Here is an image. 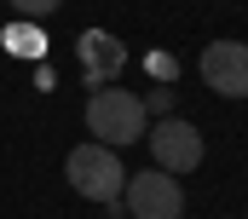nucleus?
<instances>
[{
    "mask_svg": "<svg viewBox=\"0 0 248 219\" xmlns=\"http://www.w3.org/2000/svg\"><path fill=\"white\" fill-rule=\"evenodd\" d=\"M144 98L139 93H122V87H98L93 98H87V133H93V144H110V150H122V144H139L144 139Z\"/></svg>",
    "mask_w": 248,
    "mask_h": 219,
    "instance_id": "f257e3e1",
    "label": "nucleus"
},
{
    "mask_svg": "<svg viewBox=\"0 0 248 219\" xmlns=\"http://www.w3.org/2000/svg\"><path fill=\"white\" fill-rule=\"evenodd\" d=\"M63 179H69V190L75 196H87V202H122V185H127V167L116 162V150L110 144H75L69 156H63Z\"/></svg>",
    "mask_w": 248,
    "mask_h": 219,
    "instance_id": "f03ea898",
    "label": "nucleus"
},
{
    "mask_svg": "<svg viewBox=\"0 0 248 219\" xmlns=\"http://www.w3.org/2000/svg\"><path fill=\"white\" fill-rule=\"evenodd\" d=\"M122 202H127V219H179V214H185V190H179V179L162 173V167L127 173Z\"/></svg>",
    "mask_w": 248,
    "mask_h": 219,
    "instance_id": "7ed1b4c3",
    "label": "nucleus"
},
{
    "mask_svg": "<svg viewBox=\"0 0 248 219\" xmlns=\"http://www.w3.org/2000/svg\"><path fill=\"white\" fill-rule=\"evenodd\" d=\"M150 156L162 173H190L202 167V127H190L185 115H162L150 133Z\"/></svg>",
    "mask_w": 248,
    "mask_h": 219,
    "instance_id": "20e7f679",
    "label": "nucleus"
},
{
    "mask_svg": "<svg viewBox=\"0 0 248 219\" xmlns=\"http://www.w3.org/2000/svg\"><path fill=\"white\" fill-rule=\"evenodd\" d=\"M202 81L219 98H248V41H214V47H202Z\"/></svg>",
    "mask_w": 248,
    "mask_h": 219,
    "instance_id": "39448f33",
    "label": "nucleus"
},
{
    "mask_svg": "<svg viewBox=\"0 0 248 219\" xmlns=\"http://www.w3.org/2000/svg\"><path fill=\"white\" fill-rule=\"evenodd\" d=\"M6 6H12L17 17H46V12H58L63 0H6Z\"/></svg>",
    "mask_w": 248,
    "mask_h": 219,
    "instance_id": "423d86ee",
    "label": "nucleus"
},
{
    "mask_svg": "<svg viewBox=\"0 0 248 219\" xmlns=\"http://www.w3.org/2000/svg\"><path fill=\"white\" fill-rule=\"evenodd\" d=\"M6 41H12V52H17V47H23V52H41L35 29H17V23H12V29H6Z\"/></svg>",
    "mask_w": 248,
    "mask_h": 219,
    "instance_id": "0eeeda50",
    "label": "nucleus"
},
{
    "mask_svg": "<svg viewBox=\"0 0 248 219\" xmlns=\"http://www.w3.org/2000/svg\"><path fill=\"white\" fill-rule=\"evenodd\" d=\"M173 104V93H168V87H156V93H150V98H144V110H156V115H162V110Z\"/></svg>",
    "mask_w": 248,
    "mask_h": 219,
    "instance_id": "6e6552de",
    "label": "nucleus"
}]
</instances>
